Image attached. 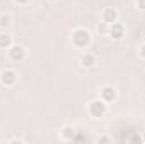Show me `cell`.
<instances>
[{
	"mask_svg": "<svg viewBox=\"0 0 145 144\" xmlns=\"http://www.w3.org/2000/svg\"><path fill=\"white\" fill-rule=\"evenodd\" d=\"M12 24H14V17H12V14H8V12L0 14V29H2V31H7Z\"/></svg>",
	"mask_w": 145,
	"mask_h": 144,
	"instance_id": "obj_10",
	"label": "cell"
},
{
	"mask_svg": "<svg viewBox=\"0 0 145 144\" xmlns=\"http://www.w3.org/2000/svg\"><path fill=\"white\" fill-rule=\"evenodd\" d=\"M8 143H10V144H12V143H19V144H20V143H24V139H19V137H12V139H8Z\"/></svg>",
	"mask_w": 145,
	"mask_h": 144,
	"instance_id": "obj_17",
	"label": "cell"
},
{
	"mask_svg": "<svg viewBox=\"0 0 145 144\" xmlns=\"http://www.w3.org/2000/svg\"><path fill=\"white\" fill-rule=\"evenodd\" d=\"M96 63H98V58H96V54L91 53V51L83 53L81 58H79V65H81V68H86V70H88V68H93Z\"/></svg>",
	"mask_w": 145,
	"mask_h": 144,
	"instance_id": "obj_8",
	"label": "cell"
},
{
	"mask_svg": "<svg viewBox=\"0 0 145 144\" xmlns=\"http://www.w3.org/2000/svg\"><path fill=\"white\" fill-rule=\"evenodd\" d=\"M19 81V73L15 71L14 68H3L0 71V85L5 88H12L15 87Z\"/></svg>",
	"mask_w": 145,
	"mask_h": 144,
	"instance_id": "obj_4",
	"label": "cell"
},
{
	"mask_svg": "<svg viewBox=\"0 0 145 144\" xmlns=\"http://www.w3.org/2000/svg\"><path fill=\"white\" fill-rule=\"evenodd\" d=\"M59 139L63 143H71L76 139V129L74 126H69V124H64L61 129H59Z\"/></svg>",
	"mask_w": 145,
	"mask_h": 144,
	"instance_id": "obj_7",
	"label": "cell"
},
{
	"mask_svg": "<svg viewBox=\"0 0 145 144\" xmlns=\"http://www.w3.org/2000/svg\"><path fill=\"white\" fill-rule=\"evenodd\" d=\"M47 2H51V3H56V2H59V0H47Z\"/></svg>",
	"mask_w": 145,
	"mask_h": 144,
	"instance_id": "obj_18",
	"label": "cell"
},
{
	"mask_svg": "<svg viewBox=\"0 0 145 144\" xmlns=\"http://www.w3.org/2000/svg\"><path fill=\"white\" fill-rule=\"evenodd\" d=\"M69 41L76 49H88L93 41V36L86 27H76V29H72Z\"/></svg>",
	"mask_w": 145,
	"mask_h": 144,
	"instance_id": "obj_1",
	"label": "cell"
},
{
	"mask_svg": "<svg viewBox=\"0 0 145 144\" xmlns=\"http://www.w3.org/2000/svg\"><path fill=\"white\" fill-rule=\"evenodd\" d=\"M108 27H110L108 24L101 20V22L98 24V27H96V29H98V32H100L101 36H106V37H108Z\"/></svg>",
	"mask_w": 145,
	"mask_h": 144,
	"instance_id": "obj_13",
	"label": "cell"
},
{
	"mask_svg": "<svg viewBox=\"0 0 145 144\" xmlns=\"http://www.w3.org/2000/svg\"><path fill=\"white\" fill-rule=\"evenodd\" d=\"M127 34V27H125V24H121V22H113V24H110L108 27V37L110 39H113V41H121L123 37Z\"/></svg>",
	"mask_w": 145,
	"mask_h": 144,
	"instance_id": "obj_6",
	"label": "cell"
},
{
	"mask_svg": "<svg viewBox=\"0 0 145 144\" xmlns=\"http://www.w3.org/2000/svg\"><path fill=\"white\" fill-rule=\"evenodd\" d=\"M32 0H14V3L15 5H20V7H24V5H29Z\"/></svg>",
	"mask_w": 145,
	"mask_h": 144,
	"instance_id": "obj_16",
	"label": "cell"
},
{
	"mask_svg": "<svg viewBox=\"0 0 145 144\" xmlns=\"http://www.w3.org/2000/svg\"><path fill=\"white\" fill-rule=\"evenodd\" d=\"M135 7H137L138 10L145 12V0H135Z\"/></svg>",
	"mask_w": 145,
	"mask_h": 144,
	"instance_id": "obj_15",
	"label": "cell"
},
{
	"mask_svg": "<svg viewBox=\"0 0 145 144\" xmlns=\"http://www.w3.org/2000/svg\"><path fill=\"white\" fill-rule=\"evenodd\" d=\"M7 56H8V59H10L12 63H22V61L27 59L29 51H27V48H25L24 44L14 42V44L7 49Z\"/></svg>",
	"mask_w": 145,
	"mask_h": 144,
	"instance_id": "obj_3",
	"label": "cell"
},
{
	"mask_svg": "<svg viewBox=\"0 0 145 144\" xmlns=\"http://www.w3.org/2000/svg\"><path fill=\"white\" fill-rule=\"evenodd\" d=\"M138 56H140V58L145 61V41L140 44V46H138Z\"/></svg>",
	"mask_w": 145,
	"mask_h": 144,
	"instance_id": "obj_14",
	"label": "cell"
},
{
	"mask_svg": "<svg viewBox=\"0 0 145 144\" xmlns=\"http://www.w3.org/2000/svg\"><path fill=\"white\" fill-rule=\"evenodd\" d=\"M101 100H105L106 104H113V102H116V98H118V90L113 87V85H103L101 88H100V95H98Z\"/></svg>",
	"mask_w": 145,
	"mask_h": 144,
	"instance_id": "obj_5",
	"label": "cell"
},
{
	"mask_svg": "<svg viewBox=\"0 0 145 144\" xmlns=\"http://www.w3.org/2000/svg\"><path fill=\"white\" fill-rule=\"evenodd\" d=\"M118 10L115 9V7H105L103 10H101V20L103 22H106V24H113V22H116L118 20Z\"/></svg>",
	"mask_w": 145,
	"mask_h": 144,
	"instance_id": "obj_9",
	"label": "cell"
},
{
	"mask_svg": "<svg viewBox=\"0 0 145 144\" xmlns=\"http://www.w3.org/2000/svg\"><path fill=\"white\" fill-rule=\"evenodd\" d=\"M95 143H98V144H110V143H113V137L108 136V134H101V136H98V137L95 139Z\"/></svg>",
	"mask_w": 145,
	"mask_h": 144,
	"instance_id": "obj_12",
	"label": "cell"
},
{
	"mask_svg": "<svg viewBox=\"0 0 145 144\" xmlns=\"http://www.w3.org/2000/svg\"><path fill=\"white\" fill-rule=\"evenodd\" d=\"M86 110H88V115L91 119H103L108 114V104L98 97V98H93V100L88 102Z\"/></svg>",
	"mask_w": 145,
	"mask_h": 144,
	"instance_id": "obj_2",
	"label": "cell"
},
{
	"mask_svg": "<svg viewBox=\"0 0 145 144\" xmlns=\"http://www.w3.org/2000/svg\"><path fill=\"white\" fill-rule=\"evenodd\" d=\"M12 44H14V37L7 31H2L0 32V49H8Z\"/></svg>",
	"mask_w": 145,
	"mask_h": 144,
	"instance_id": "obj_11",
	"label": "cell"
}]
</instances>
